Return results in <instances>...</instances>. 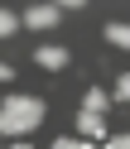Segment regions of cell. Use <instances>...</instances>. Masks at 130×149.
Here are the masks:
<instances>
[{
    "label": "cell",
    "mask_w": 130,
    "mask_h": 149,
    "mask_svg": "<svg viewBox=\"0 0 130 149\" xmlns=\"http://www.w3.org/2000/svg\"><path fill=\"white\" fill-rule=\"evenodd\" d=\"M116 96H120V101H130V72H120V82H116Z\"/></svg>",
    "instance_id": "9c48e42d"
},
{
    "label": "cell",
    "mask_w": 130,
    "mask_h": 149,
    "mask_svg": "<svg viewBox=\"0 0 130 149\" xmlns=\"http://www.w3.org/2000/svg\"><path fill=\"white\" fill-rule=\"evenodd\" d=\"M101 149H130V135H111V139H106Z\"/></svg>",
    "instance_id": "30bf717a"
},
{
    "label": "cell",
    "mask_w": 130,
    "mask_h": 149,
    "mask_svg": "<svg viewBox=\"0 0 130 149\" xmlns=\"http://www.w3.org/2000/svg\"><path fill=\"white\" fill-rule=\"evenodd\" d=\"M106 43H116V48H130V24H106Z\"/></svg>",
    "instance_id": "8992f818"
},
{
    "label": "cell",
    "mask_w": 130,
    "mask_h": 149,
    "mask_svg": "<svg viewBox=\"0 0 130 149\" xmlns=\"http://www.w3.org/2000/svg\"><path fill=\"white\" fill-rule=\"evenodd\" d=\"M10 149H29V144H10Z\"/></svg>",
    "instance_id": "7c38bea8"
},
{
    "label": "cell",
    "mask_w": 130,
    "mask_h": 149,
    "mask_svg": "<svg viewBox=\"0 0 130 149\" xmlns=\"http://www.w3.org/2000/svg\"><path fill=\"white\" fill-rule=\"evenodd\" d=\"M77 130H82L87 139H101V135H106V120L92 116V111H82V116H77Z\"/></svg>",
    "instance_id": "277c9868"
},
{
    "label": "cell",
    "mask_w": 130,
    "mask_h": 149,
    "mask_svg": "<svg viewBox=\"0 0 130 149\" xmlns=\"http://www.w3.org/2000/svg\"><path fill=\"white\" fill-rule=\"evenodd\" d=\"M53 149H96V144H87V139H68V135H63V139H53Z\"/></svg>",
    "instance_id": "ba28073f"
},
{
    "label": "cell",
    "mask_w": 130,
    "mask_h": 149,
    "mask_svg": "<svg viewBox=\"0 0 130 149\" xmlns=\"http://www.w3.org/2000/svg\"><path fill=\"white\" fill-rule=\"evenodd\" d=\"M39 120H43L39 96H5L0 101V135H29Z\"/></svg>",
    "instance_id": "6da1fadb"
},
{
    "label": "cell",
    "mask_w": 130,
    "mask_h": 149,
    "mask_svg": "<svg viewBox=\"0 0 130 149\" xmlns=\"http://www.w3.org/2000/svg\"><path fill=\"white\" fill-rule=\"evenodd\" d=\"M15 77V68H10V63H0V82H10Z\"/></svg>",
    "instance_id": "8fae6325"
},
{
    "label": "cell",
    "mask_w": 130,
    "mask_h": 149,
    "mask_svg": "<svg viewBox=\"0 0 130 149\" xmlns=\"http://www.w3.org/2000/svg\"><path fill=\"white\" fill-rule=\"evenodd\" d=\"M34 63H39V68H68V48H58V43H43V48L34 53Z\"/></svg>",
    "instance_id": "3957f363"
},
{
    "label": "cell",
    "mask_w": 130,
    "mask_h": 149,
    "mask_svg": "<svg viewBox=\"0 0 130 149\" xmlns=\"http://www.w3.org/2000/svg\"><path fill=\"white\" fill-rule=\"evenodd\" d=\"M58 19H63L58 5H29V10H24V24H29V29H53Z\"/></svg>",
    "instance_id": "7a4b0ae2"
},
{
    "label": "cell",
    "mask_w": 130,
    "mask_h": 149,
    "mask_svg": "<svg viewBox=\"0 0 130 149\" xmlns=\"http://www.w3.org/2000/svg\"><path fill=\"white\" fill-rule=\"evenodd\" d=\"M15 29H20V19H15V15H10V10H0V39H10V34H15Z\"/></svg>",
    "instance_id": "52a82bcc"
},
{
    "label": "cell",
    "mask_w": 130,
    "mask_h": 149,
    "mask_svg": "<svg viewBox=\"0 0 130 149\" xmlns=\"http://www.w3.org/2000/svg\"><path fill=\"white\" fill-rule=\"evenodd\" d=\"M82 111H92V116H101V111H106V91H101V87H92L87 96H82Z\"/></svg>",
    "instance_id": "5b68a950"
}]
</instances>
